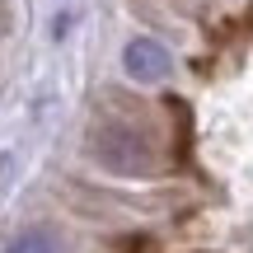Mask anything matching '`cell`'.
<instances>
[{
  "label": "cell",
  "mask_w": 253,
  "mask_h": 253,
  "mask_svg": "<svg viewBox=\"0 0 253 253\" xmlns=\"http://www.w3.org/2000/svg\"><path fill=\"white\" fill-rule=\"evenodd\" d=\"M5 253H66V249H61V235H56V230L33 225V230H24V235L9 239Z\"/></svg>",
  "instance_id": "3"
},
{
  "label": "cell",
  "mask_w": 253,
  "mask_h": 253,
  "mask_svg": "<svg viewBox=\"0 0 253 253\" xmlns=\"http://www.w3.org/2000/svg\"><path fill=\"white\" fill-rule=\"evenodd\" d=\"M122 66H126V75L141 80V84H160V80H169V71H173L169 52H164L155 38H131L126 52H122Z\"/></svg>",
  "instance_id": "2"
},
{
  "label": "cell",
  "mask_w": 253,
  "mask_h": 253,
  "mask_svg": "<svg viewBox=\"0 0 253 253\" xmlns=\"http://www.w3.org/2000/svg\"><path fill=\"white\" fill-rule=\"evenodd\" d=\"M89 155H94L108 173H126V178L155 169V145L145 141L136 126H122V122L94 126V131H89Z\"/></svg>",
  "instance_id": "1"
}]
</instances>
